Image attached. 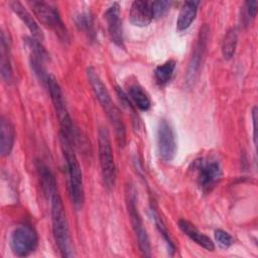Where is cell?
Here are the masks:
<instances>
[{"instance_id":"cell-1","label":"cell","mask_w":258,"mask_h":258,"mask_svg":"<svg viewBox=\"0 0 258 258\" xmlns=\"http://www.w3.org/2000/svg\"><path fill=\"white\" fill-rule=\"evenodd\" d=\"M87 76L97 100L106 112L111 125L115 130V135L119 146L124 147L126 143V129L119 109L113 103L106 86L93 68H89L87 70Z\"/></svg>"},{"instance_id":"cell-2","label":"cell","mask_w":258,"mask_h":258,"mask_svg":"<svg viewBox=\"0 0 258 258\" xmlns=\"http://www.w3.org/2000/svg\"><path fill=\"white\" fill-rule=\"evenodd\" d=\"M60 144L63 152V157L66 160L69 192H70L71 201L75 209L77 211H80L83 208L84 201H85V190H84L82 169L74 151V144L61 136H60Z\"/></svg>"},{"instance_id":"cell-3","label":"cell","mask_w":258,"mask_h":258,"mask_svg":"<svg viewBox=\"0 0 258 258\" xmlns=\"http://www.w3.org/2000/svg\"><path fill=\"white\" fill-rule=\"evenodd\" d=\"M49 200L51 207L52 233L55 244L60 252L61 257H73L75 256L74 247L61 198L56 191L49 197Z\"/></svg>"},{"instance_id":"cell-4","label":"cell","mask_w":258,"mask_h":258,"mask_svg":"<svg viewBox=\"0 0 258 258\" xmlns=\"http://www.w3.org/2000/svg\"><path fill=\"white\" fill-rule=\"evenodd\" d=\"M45 86L48 89L55 114L58 118V122L60 126V136L64 137L66 139L71 141L73 144H75L78 138V131L67 110L66 103L63 100V95L56 79L53 76L49 75Z\"/></svg>"},{"instance_id":"cell-5","label":"cell","mask_w":258,"mask_h":258,"mask_svg":"<svg viewBox=\"0 0 258 258\" xmlns=\"http://www.w3.org/2000/svg\"><path fill=\"white\" fill-rule=\"evenodd\" d=\"M125 197H126V205H127V209H128V214L130 217L133 231L135 233V236H136V239L138 242L139 249L143 256L150 257L151 256L150 240H149L147 231L144 227L142 218L138 211L136 190L131 184L126 185Z\"/></svg>"},{"instance_id":"cell-6","label":"cell","mask_w":258,"mask_h":258,"mask_svg":"<svg viewBox=\"0 0 258 258\" xmlns=\"http://www.w3.org/2000/svg\"><path fill=\"white\" fill-rule=\"evenodd\" d=\"M98 143L103 182L108 189H112L116 183V165L113 156L110 134L108 129L105 127H100L98 131Z\"/></svg>"},{"instance_id":"cell-7","label":"cell","mask_w":258,"mask_h":258,"mask_svg":"<svg viewBox=\"0 0 258 258\" xmlns=\"http://www.w3.org/2000/svg\"><path fill=\"white\" fill-rule=\"evenodd\" d=\"M28 4L40 23L51 29L60 39L68 40L67 28L54 5L45 1H30Z\"/></svg>"},{"instance_id":"cell-8","label":"cell","mask_w":258,"mask_h":258,"mask_svg":"<svg viewBox=\"0 0 258 258\" xmlns=\"http://www.w3.org/2000/svg\"><path fill=\"white\" fill-rule=\"evenodd\" d=\"M38 245V236L29 225H19L11 233L10 248L14 255L26 257L33 253Z\"/></svg>"},{"instance_id":"cell-9","label":"cell","mask_w":258,"mask_h":258,"mask_svg":"<svg viewBox=\"0 0 258 258\" xmlns=\"http://www.w3.org/2000/svg\"><path fill=\"white\" fill-rule=\"evenodd\" d=\"M194 167L197 172V181L202 191H211L221 180L223 170L218 160L212 158H202L196 160Z\"/></svg>"},{"instance_id":"cell-10","label":"cell","mask_w":258,"mask_h":258,"mask_svg":"<svg viewBox=\"0 0 258 258\" xmlns=\"http://www.w3.org/2000/svg\"><path fill=\"white\" fill-rule=\"evenodd\" d=\"M176 149L174 130L165 119H161L157 128V150L160 159L170 162L175 156Z\"/></svg>"},{"instance_id":"cell-11","label":"cell","mask_w":258,"mask_h":258,"mask_svg":"<svg viewBox=\"0 0 258 258\" xmlns=\"http://www.w3.org/2000/svg\"><path fill=\"white\" fill-rule=\"evenodd\" d=\"M208 32H209V28L207 25H204L199 32V36L195 44L192 55L190 57L187 72H186V83L188 85L192 84L196 81V78L201 69V64L203 61V57H204L206 47H207V42H208Z\"/></svg>"},{"instance_id":"cell-12","label":"cell","mask_w":258,"mask_h":258,"mask_svg":"<svg viewBox=\"0 0 258 258\" xmlns=\"http://www.w3.org/2000/svg\"><path fill=\"white\" fill-rule=\"evenodd\" d=\"M105 19L111 41L120 48H125L123 25L120 16V6L117 2L112 3L106 10Z\"/></svg>"},{"instance_id":"cell-13","label":"cell","mask_w":258,"mask_h":258,"mask_svg":"<svg viewBox=\"0 0 258 258\" xmlns=\"http://www.w3.org/2000/svg\"><path fill=\"white\" fill-rule=\"evenodd\" d=\"M153 20L151 2L136 0L133 1L129 11V21L138 27L148 26Z\"/></svg>"},{"instance_id":"cell-14","label":"cell","mask_w":258,"mask_h":258,"mask_svg":"<svg viewBox=\"0 0 258 258\" xmlns=\"http://www.w3.org/2000/svg\"><path fill=\"white\" fill-rule=\"evenodd\" d=\"M0 71L1 77L6 84L13 81V71L10 58V40L4 31L1 32L0 38Z\"/></svg>"},{"instance_id":"cell-15","label":"cell","mask_w":258,"mask_h":258,"mask_svg":"<svg viewBox=\"0 0 258 258\" xmlns=\"http://www.w3.org/2000/svg\"><path fill=\"white\" fill-rule=\"evenodd\" d=\"M9 6L11 10L19 17V19L26 25V27L31 32L33 38L41 41L43 40V33L40 29L39 25L32 17V15L27 11V9L19 2V1H11L9 2Z\"/></svg>"},{"instance_id":"cell-16","label":"cell","mask_w":258,"mask_h":258,"mask_svg":"<svg viewBox=\"0 0 258 258\" xmlns=\"http://www.w3.org/2000/svg\"><path fill=\"white\" fill-rule=\"evenodd\" d=\"M178 227L182 231V233H184L196 244L200 245L201 247L205 248L208 251L215 250V244L211 240V238L205 235L204 233L200 232L199 229L196 228L190 222L181 219L178 221Z\"/></svg>"},{"instance_id":"cell-17","label":"cell","mask_w":258,"mask_h":258,"mask_svg":"<svg viewBox=\"0 0 258 258\" xmlns=\"http://www.w3.org/2000/svg\"><path fill=\"white\" fill-rule=\"evenodd\" d=\"M15 140V129L11 121L1 117L0 123V153L2 157L8 156L12 151Z\"/></svg>"},{"instance_id":"cell-18","label":"cell","mask_w":258,"mask_h":258,"mask_svg":"<svg viewBox=\"0 0 258 258\" xmlns=\"http://www.w3.org/2000/svg\"><path fill=\"white\" fill-rule=\"evenodd\" d=\"M200 1H185L179 11L177 20H176V29L178 31H183L187 29L192 21L196 19L198 13V7Z\"/></svg>"},{"instance_id":"cell-19","label":"cell","mask_w":258,"mask_h":258,"mask_svg":"<svg viewBox=\"0 0 258 258\" xmlns=\"http://www.w3.org/2000/svg\"><path fill=\"white\" fill-rule=\"evenodd\" d=\"M128 97L136 108L141 111H148L151 107V100L146 91L137 83L128 87Z\"/></svg>"},{"instance_id":"cell-20","label":"cell","mask_w":258,"mask_h":258,"mask_svg":"<svg viewBox=\"0 0 258 258\" xmlns=\"http://www.w3.org/2000/svg\"><path fill=\"white\" fill-rule=\"evenodd\" d=\"M36 169L38 172L39 180L41 187L45 195L50 197L52 194L57 191L56 188V180L52 174V172L49 170V168L41 161L36 162Z\"/></svg>"},{"instance_id":"cell-21","label":"cell","mask_w":258,"mask_h":258,"mask_svg":"<svg viewBox=\"0 0 258 258\" xmlns=\"http://www.w3.org/2000/svg\"><path fill=\"white\" fill-rule=\"evenodd\" d=\"M175 66H176V62L172 59H169L155 68L154 77L158 85L164 86L170 82L173 76V72L175 70Z\"/></svg>"},{"instance_id":"cell-22","label":"cell","mask_w":258,"mask_h":258,"mask_svg":"<svg viewBox=\"0 0 258 258\" xmlns=\"http://www.w3.org/2000/svg\"><path fill=\"white\" fill-rule=\"evenodd\" d=\"M237 42H238V34L236 29L235 28L229 29L224 35L223 42H222V53L226 59H231L234 56Z\"/></svg>"},{"instance_id":"cell-23","label":"cell","mask_w":258,"mask_h":258,"mask_svg":"<svg viewBox=\"0 0 258 258\" xmlns=\"http://www.w3.org/2000/svg\"><path fill=\"white\" fill-rule=\"evenodd\" d=\"M151 213H152V218H153L154 224L156 225V228H157L158 232L160 233V235L162 236L163 240L166 243V246H167V249H168L167 251L172 256L174 254V252H175V246H174V244H173V242H172V240H171V238L169 236V233H168V231H167V229H166L162 219L159 216V213L156 211L154 206H151Z\"/></svg>"},{"instance_id":"cell-24","label":"cell","mask_w":258,"mask_h":258,"mask_svg":"<svg viewBox=\"0 0 258 258\" xmlns=\"http://www.w3.org/2000/svg\"><path fill=\"white\" fill-rule=\"evenodd\" d=\"M76 25L80 30L87 33L90 37H92L95 34L93 17L88 12L81 13L76 17Z\"/></svg>"},{"instance_id":"cell-25","label":"cell","mask_w":258,"mask_h":258,"mask_svg":"<svg viewBox=\"0 0 258 258\" xmlns=\"http://www.w3.org/2000/svg\"><path fill=\"white\" fill-rule=\"evenodd\" d=\"M171 6L170 1L165 0H159V1H153L151 2V10L153 19H158L166 14V12L169 10Z\"/></svg>"},{"instance_id":"cell-26","label":"cell","mask_w":258,"mask_h":258,"mask_svg":"<svg viewBox=\"0 0 258 258\" xmlns=\"http://www.w3.org/2000/svg\"><path fill=\"white\" fill-rule=\"evenodd\" d=\"M215 240L216 242L219 244L220 247L224 248V249H227L229 248L230 246L233 245L234 243V239L233 237L226 231L224 230H221V229H218L215 231Z\"/></svg>"},{"instance_id":"cell-27","label":"cell","mask_w":258,"mask_h":258,"mask_svg":"<svg viewBox=\"0 0 258 258\" xmlns=\"http://www.w3.org/2000/svg\"><path fill=\"white\" fill-rule=\"evenodd\" d=\"M246 5V13L249 18H254L257 14V8H258V2L257 1H247L245 3Z\"/></svg>"},{"instance_id":"cell-28","label":"cell","mask_w":258,"mask_h":258,"mask_svg":"<svg viewBox=\"0 0 258 258\" xmlns=\"http://www.w3.org/2000/svg\"><path fill=\"white\" fill-rule=\"evenodd\" d=\"M252 120H253V131H254V134H253V138H254V144L256 146L257 144V137H256V120H257V107H254L253 108V111H252Z\"/></svg>"}]
</instances>
